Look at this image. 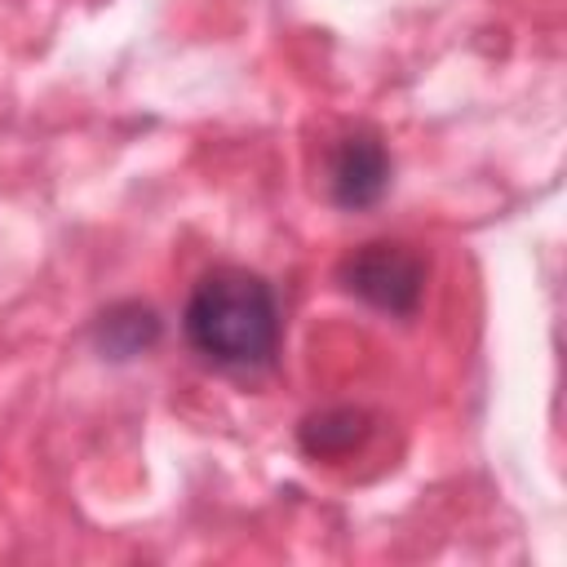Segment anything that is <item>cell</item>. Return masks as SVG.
I'll return each instance as SVG.
<instances>
[{
	"mask_svg": "<svg viewBox=\"0 0 567 567\" xmlns=\"http://www.w3.org/2000/svg\"><path fill=\"white\" fill-rule=\"evenodd\" d=\"M337 284L363 306L408 319L425 297V257L399 239H368L337 261Z\"/></svg>",
	"mask_w": 567,
	"mask_h": 567,
	"instance_id": "7a4b0ae2",
	"label": "cell"
},
{
	"mask_svg": "<svg viewBox=\"0 0 567 567\" xmlns=\"http://www.w3.org/2000/svg\"><path fill=\"white\" fill-rule=\"evenodd\" d=\"M164 323L146 301H115L93 319V350L111 363H128L155 350Z\"/></svg>",
	"mask_w": 567,
	"mask_h": 567,
	"instance_id": "277c9868",
	"label": "cell"
},
{
	"mask_svg": "<svg viewBox=\"0 0 567 567\" xmlns=\"http://www.w3.org/2000/svg\"><path fill=\"white\" fill-rule=\"evenodd\" d=\"M390 151L372 128H354L346 137H337L332 155H328V199L346 213H363L372 204L385 199L390 190Z\"/></svg>",
	"mask_w": 567,
	"mask_h": 567,
	"instance_id": "3957f363",
	"label": "cell"
},
{
	"mask_svg": "<svg viewBox=\"0 0 567 567\" xmlns=\"http://www.w3.org/2000/svg\"><path fill=\"white\" fill-rule=\"evenodd\" d=\"M368 434H372V416L363 408H323L297 425V443L310 461H346L368 443Z\"/></svg>",
	"mask_w": 567,
	"mask_h": 567,
	"instance_id": "5b68a950",
	"label": "cell"
},
{
	"mask_svg": "<svg viewBox=\"0 0 567 567\" xmlns=\"http://www.w3.org/2000/svg\"><path fill=\"white\" fill-rule=\"evenodd\" d=\"M182 332L186 346L217 368H270L279 354L275 288L244 266H217L190 288Z\"/></svg>",
	"mask_w": 567,
	"mask_h": 567,
	"instance_id": "6da1fadb",
	"label": "cell"
}]
</instances>
